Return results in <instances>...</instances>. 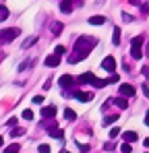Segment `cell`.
<instances>
[{
  "instance_id": "6da1fadb",
  "label": "cell",
  "mask_w": 149,
  "mask_h": 153,
  "mask_svg": "<svg viewBox=\"0 0 149 153\" xmlns=\"http://www.w3.org/2000/svg\"><path fill=\"white\" fill-rule=\"evenodd\" d=\"M98 46V39L95 37H89V35H81L77 42H74V48H73V54H71V58H69V62L71 64H77V62H81V60H85L91 50Z\"/></svg>"
},
{
  "instance_id": "7a4b0ae2",
  "label": "cell",
  "mask_w": 149,
  "mask_h": 153,
  "mask_svg": "<svg viewBox=\"0 0 149 153\" xmlns=\"http://www.w3.org/2000/svg\"><path fill=\"white\" fill-rule=\"evenodd\" d=\"M19 33H21V31H19L17 27H8V29H2V31H0V42H2V44H8V42H13V39H15V37H17Z\"/></svg>"
},
{
  "instance_id": "3957f363",
  "label": "cell",
  "mask_w": 149,
  "mask_h": 153,
  "mask_svg": "<svg viewBox=\"0 0 149 153\" xmlns=\"http://www.w3.org/2000/svg\"><path fill=\"white\" fill-rule=\"evenodd\" d=\"M141 46H143V37L141 35H137L135 39H133V44H130V56L133 58H143V54H141Z\"/></svg>"
},
{
  "instance_id": "277c9868",
  "label": "cell",
  "mask_w": 149,
  "mask_h": 153,
  "mask_svg": "<svg viewBox=\"0 0 149 153\" xmlns=\"http://www.w3.org/2000/svg\"><path fill=\"white\" fill-rule=\"evenodd\" d=\"M101 68H104V71H108L110 75H114V71H116V60H114L112 56H106V58H104V62H101Z\"/></svg>"
},
{
  "instance_id": "5b68a950",
  "label": "cell",
  "mask_w": 149,
  "mask_h": 153,
  "mask_svg": "<svg viewBox=\"0 0 149 153\" xmlns=\"http://www.w3.org/2000/svg\"><path fill=\"white\" fill-rule=\"evenodd\" d=\"M58 83H60V87H62V89H71L74 83H77V79H74L73 75H62L60 79H58Z\"/></svg>"
},
{
  "instance_id": "8992f818",
  "label": "cell",
  "mask_w": 149,
  "mask_h": 153,
  "mask_svg": "<svg viewBox=\"0 0 149 153\" xmlns=\"http://www.w3.org/2000/svg\"><path fill=\"white\" fill-rule=\"evenodd\" d=\"M118 91H120V95H122V97H133V95H135V87H133V85H128V83H122Z\"/></svg>"
},
{
  "instance_id": "52a82bcc",
  "label": "cell",
  "mask_w": 149,
  "mask_h": 153,
  "mask_svg": "<svg viewBox=\"0 0 149 153\" xmlns=\"http://www.w3.org/2000/svg\"><path fill=\"white\" fill-rule=\"evenodd\" d=\"M73 4H74V0H62V2H60V13L71 15V13H73Z\"/></svg>"
},
{
  "instance_id": "ba28073f",
  "label": "cell",
  "mask_w": 149,
  "mask_h": 153,
  "mask_svg": "<svg viewBox=\"0 0 149 153\" xmlns=\"http://www.w3.org/2000/svg\"><path fill=\"white\" fill-rule=\"evenodd\" d=\"M42 116H44V120H52V118L56 116V108H54V105L42 108Z\"/></svg>"
},
{
  "instance_id": "9c48e42d",
  "label": "cell",
  "mask_w": 149,
  "mask_h": 153,
  "mask_svg": "<svg viewBox=\"0 0 149 153\" xmlns=\"http://www.w3.org/2000/svg\"><path fill=\"white\" fill-rule=\"evenodd\" d=\"M60 64V58L56 56V54H52V56H46V66H50V68H56Z\"/></svg>"
},
{
  "instance_id": "30bf717a",
  "label": "cell",
  "mask_w": 149,
  "mask_h": 153,
  "mask_svg": "<svg viewBox=\"0 0 149 153\" xmlns=\"http://www.w3.org/2000/svg\"><path fill=\"white\" fill-rule=\"evenodd\" d=\"M122 139H124V143H133V141L139 139V134L135 130H126V132H122Z\"/></svg>"
},
{
  "instance_id": "8fae6325",
  "label": "cell",
  "mask_w": 149,
  "mask_h": 153,
  "mask_svg": "<svg viewBox=\"0 0 149 153\" xmlns=\"http://www.w3.org/2000/svg\"><path fill=\"white\" fill-rule=\"evenodd\" d=\"M93 73H83V75L79 76V79H77V83H79V85H85V83H91V81H93Z\"/></svg>"
},
{
  "instance_id": "7c38bea8",
  "label": "cell",
  "mask_w": 149,
  "mask_h": 153,
  "mask_svg": "<svg viewBox=\"0 0 149 153\" xmlns=\"http://www.w3.org/2000/svg\"><path fill=\"white\" fill-rule=\"evenodd\" d=\"M73 95L79 100V102H89V100H93V93H83V91H77V93H73Z\"/></svg>"
},
{
  "instance_id": "4fadbf2b",
  "label": "cell",
  "mask_w": 149,
  "mask_h": 153,
  "mask_svg": "<svg viewBox=\"0 0 149 153\" xmlns=\"http://www.w3.org/2000/svg\"><path fill=\"white\" fill-rule=\"evenodd\" d=\"M104 23H106V17H101V15L89 17V25H104Z\"/></svg>"
},
{
  "instance_id": "5bb4252c",
  "label": "cell",
  "mask_w": 149,
  "mask_h": 153,
  "mask_svg": "<svg viewBox=\"0 0 149 153\" xmlns=\"http://www.w3.org/2000/svg\"><path fill=\"white\" fill-rule=\"evenodd\" d=\"M91 85H93L95 89H101V87H106V85H108V81H106V79H98V76H93Z\"/></svg>"
},
{
  "instance_id": "9a60e30c",
  "label": "cell",
  "mask_w": 149,
  "mask_h": 153,
  "mask_svg": "<svg viewBox=\"0 0 149 153\" xmlns=\"http://www.w3.org/2000/svg\"><path fill=\"white\" fill-rule=\"evenodd\" d=\"M112 44L118 46L120 44V27H114V33H112Z\"/></svg>"
},
{
  "instance_id": "2e32d148",
  "label": "cell",
  "mask_w": 149,
  "mask_h": 153,
  "mask_svg": "<svg viewBox=\"0 0 149 153\" xmlns=\"http://www.w3.org/2000/svg\"><path fill=\"white\" fill-rule=\"evenodd\" d=\"M50 137H54V139H64V130H62V128H54V130H50Z\"/></svg>"
},
{
  "instance_id": "e0dca14e",
  "label": "cell",
  "mask_w": 149,
  "mask_h": 153,
  "mask_svg": "<svg viewBox=\"0 0 149 153\" xmlns=\"http://www.w3.org/2000/svg\"><path fill=\"white\" fill-rule=\"evenodd\" d=\"M8 15H10V13H8V8H6L4 4H0V23H2V21H6V19H8Z\"/></svg>"
},
{
  "instance_id": "ac0fdd59",
  "label": "cell",
  "mask_w": 149,
  "mask_h": 153,
  "mask_svg": "<svg viewBox=\"0 0 149 153\" xmlns=\"http://www.w3.org/2000/svg\"><path fill=\"white\" fill-rule=\"evenodd\" d=\"M116 120H118V116H116V114L106 116V118H104V126H110V124H112V122H116Z\"/></svg>"
},
{
  "instance_id": "d6986e66",
  "label": "cell",
  "mask_w": 149,
  "mask_h": 153,
  "mask_svg": "<svg viewBox=\"0 0 149 153\" xmlns=\"http://www.w3.org/2000/svg\"><path fill=\"white\" fill-rule=\"evenodd\" d=\"M19 149H21L19 143H13V145H8V147L4 149V153H19Z\"/></svg>"
},
{
  "instance_id": "ffe728a7",
  "label": "cell",
  "mask_w": 149,
  "mask_h": 153,
  "mask_svg": "<svg viewBox=\"0 0 149 153\" xmlns=\"http://www.w3.org/2000/svg\"><path fill=\"white\" fill-rule=\"evenodd\" d=\"M64 118H66V120H71V122H73L74 118H77V114H74L73 110H71V108H66V110H64Z\"/></svg>"
},
{
  "instance_id": "44dd1931",
  "label": "cell",
  "mask_w": 149,
  "mask_h": 153,
  "mask_svg": "<svg viewBox=\"0 0 149 153\" xmlns=\"http://www.w3.org/2000/svg\"><path fill=\"white\" fill-rule=\"evenodd\" d=\"M50 29H52V33H54V35H58V33L62 31V23H58V21H56V23H52Z\"/></svg>"
},
{
  "instance_id": "7402d4cb",
  "label": "cell",
  "mask_w": 149,
  "mask_h": 153,
  "mask_svg": "<svg viewBox=\"0 0 149 153\" xmlns=\"http://www.w3.org/2000/svg\"><path fill=\"white\" fill-rule=\"evenodd\" d=\"M114 103H116V105H118V108H128V102H126V100H124V97H118V100H114Z\"/></svg>"
},
{
  "instance_id": "603a6c76",
  "label": "cell",
  "mask_w": 149,
  "mask_h": 153,
  "mask_svg": "<svg viewBox=\"0 0 149 153\" xmlns=\"http://www.w3.org/2000/svg\"><path fill=\"white\" fill-rule=\"evenodd\" d=\"M37 42V35H31V37H27V42L23 44V48H29V46H33Z\"/></svg>"
},
{
  "instance_id": "cb8c5ba5",
  "label": "cell",
  "mask_w": 149,
  "mask_h": 153,
  "mask_svg": "<svg viewBox=\"0 0 149 153\" xmlns=\"http://www.w3.org/2000/svg\"><path fill=\"white\" fill-rule=\"evenodd\" d=\"M54 54H56V56H64V54H66V48H64V46H56Z\"/></svg>"
},
{
  "instance_id": "d4e9b609",
  "label": "cell",
  "mask_w": 149,
  "mask_h": 153,
  "mask_svg": "<svg viewBox=\"0 0 149 153\" xmlns=\"http://www.w3.org/2000/svg\"><path fill=\"white\" fill-rule=\"evenodd\" d=\"M25 130L23 128H10V137H21Z\"/></svg>"
},
{
  "instance_id": "484cf974",
  "label": "cell",
  "mask_w": 149,
  "mask_h": 153,
  "mask_svg": "<svg viewBox=\"0 0 149 153\" xmlns=\"http://www.w3.org/2000/svg\"><path fill=\"white\" fill-rule=\"evenodd\" d=\"M122 21H124V23H133V21H135V17H133V15H128V13H122Z\"/></svg>"
},
{
  "instance_id": "4316f807",
  "label": "cell",
  "mask_w": 149,
  "mask_h": 153,
  "mask_svg": "<svg viewBox=\"0 0 149 153\" xmlns=\"http://www.w3.org/2000/svg\"><path fill=\"white\" fill-rule=\"evenodd\" d=\"M120 149H122V153H130V151H133V145H130V143H122Z\"/></svg>"
},
{
  "instance_id": "83f0119b",
  "label": "cell",
  "mask_w": 149,
  "mask_h": 153,
  "mask_svg": "<svg viewBox=\"0 0 149 153\" xmlns=\"http://www.w3.org/2000/svg\"><path fill=\"white\" fill-rule=\"evenodd\" d=\"M118 134H120V128H118V126L110 128V139H114V137H118Z\"/></svg>"
},
{
  "instance_id": "f1b7e54d",
  "label": "cell",
  "mask_w": 149,
  "mask_h": 153,
  "mask_svg": "<svg viewBox=\"0 0 149 153\" xmlns=\"http://www.w3.org/2000/svg\"><path fill=\"white\" fill-rule=\"evenodd\" d=\"M23 118L25 120H33V112L31 110H23Z\"/></svg>"
},
{
  "instance_id": "f546056e",
  "label": "cell",
  "mask_w": 149,
  "mask_h": 153,
  "mask_svg": "<svg viewBox=\"0 0 149 153\" xmlns=\"http://www.w3.org/2000/svg\"><path fill=\"white\" fill-rule=\"evenodd\" d=\"M118 79H120L118 75H110L108 79H106V81H108V83H118Z\"/></svg>"
},
{
  "instance_id": "4dcf8cb0",
  "label": "cell",
  "mask_w": 149,
  "mask_h": 153,
  "mask_svg": "<svg viewBox=\"0 0 149 153\" xmlns=\"http://www.w3.org/2000/svg\"><path fill=\"white\" fill-rule=\"evenodd\" d=\"M114 147H116V143H106V145H104L106 151H114Z\"/></svg>"
},
{
  "instance_id": "1f68e13d",
  "label": "cell",
  "mask_w": 149,
  "mask_h": 153,
  "mask_svg": "<svg viewBox=\"0 0 149 153\" xmlns=\"http://www.w3.org/2000/svg\"><path fill=\"white\" fill-rule=\"evenodd\" d=\"M37 151H39V153H50V147H48V145H39Z\"/></svg>"
},
{
  "instance_id": "d6a6232c",
  "label": "cell",
  "mask_w": 149,
  "mask_h": 153,
  "mask_svg": "<svg viewBox=\"0 0 149 153\" xmlns=\"http://www.w3.org/2000/svg\"><path fill=\"white\" fill-rule=\"evenodd\" d=\"M141 75H143V76L149 81V66H143V68H141Z\"/></svg>"
},
{
  "instance_id": "836d02e7",
  "label": "cell",
  "mask_w": 149,
  "mask_h": 153,
  "mask_svg": "<svg viewBox=\"0 0 149 153\" xmlns=\"http://www.w3.org/2000/svg\"><path fill=\"white\" fill-rule=\"evenodd\" d=\"M33 103H37V105L44 103V97H42V95H35V97H33Z\"/></svg>"
},
{
  "instance_id": "e575fe53",
  "label": "cell",
  "mask_w": 149,
  "mask_h": 153,
  "mask_svg": "<svg viewBox=\"0 0 149 153\" xmlns=\"http://www.w3.org/2000/svg\"><path fill=\"white\" fill-rule=\"evenodd\" d=\"M141 91L145 93V97H149V85H145V83H143V87H141Z\"/></svg>"
},
{
  "instance_id": "d590c367",
  "label": "cell",
  "mask_w": 149,
  "mask_h": 153,
  "mask_svg": "<svg viewBox=\"0 0 149 153\" xmlns=\"http://www.w3.org/2000/svg\"><path fill=\"white\" fill-rule=\"evenodd\" d=\"M141 13H143V15H149V4H143V6H141Z\"/></svg>"
},
{
  "instance_id": "8d00e7d4",
  "label": "cell",
  "mask_w": 149,
  "mask_h": 153,
  "mask_svg": "<svg viewBox=\"0 0 149 153\" xmlns=\"http://www.w3.org/2000/svg\"><path fill=\"white\" fill-rule=\"evenodd\" d=\"M15 124H17V118H15V116H13V118H10V120H8V126L13 128V126H15Z\"/></svg>"
},
{
  "instance_id": "74e56055",
  "label": "cell",
  "mask_w": 149,
  "mask_h": 153,
  "mask_svg": "<svg viewBox=\"0 0 149 153\" xmlns=\"http://www.w3.org/2000/svg\"><path fill=\"white\" fill-rule=\"evenodd\" d=\"M79 149H81L83 153H87V151H89V145H79Z\"/></svg>"
},
{
  "instance_id": "f35d334b",
  "label": "cell",
  "mask_w": 149,
  "mask_h": 153,
  "mask_svg": "<svg viewBox=\"0 0 149 153\" xmlns=\"http://www.w3.org/2000/svg\"><path fill=\"white\" fill-rule=\"evenodd\" d=\"M145 124H147V126H149V112H147V114H145Z\"/></svg>"
},
{
  "instance_id": "ab89813d",
  "label": "cell",
  "mask_w": 149,
  "mask_h": 153,
  "mask_svg": "<svg viewBox=\"0 0 149 153\" xmlns=\"http://www.w3.org/2000/svg\"><path fill=\"white\" fill-rule=\"evenodd\" d=\"M143 145H145V147H149V139H145V141H143Z\"/></svg>"
},
{
  "instance_id": "60d3db41",
  "label": "cell",
  "mask_w": 149,
  "mask_h": 153,
  "mask_svg": "<svg viewBox=\"0 0 149 153\" xmlns=\"http://www.w3.org/2000/svg\"><path fill=\"white\" fill-rule=\"evenodd\" d=\"M128 2H130V4H139V0H128Z\"/></svg>"
},
{
  "instance_id": "b9f144b4",
  "label": "cell",
  "mask_w": 149,
  "mask_h": 153,
  "mask_svg": "<svg viewBox=\"0 0 149 153\" xmlns=\"http://www.w3.org/2000/svg\"><path fill=\"white\" fill-rule=\"evenodd\" d=\"M0 147H2V137H0Z\"/></svg>"
},
{
  "instance_id": "7bdbcfd3",
  "label": "cell",
  "mask_w": 149,
  "mask_h": 153,
  "mask_svg": "<svg viewBox=\"0 0 149 153\" xmlns=\"http://www.w3.org/2000/svg\"><path fill=\"white\" fill-rule=\"evenodd\" d=\"M60 153H69V151H60Z\"/></svg>"
}]
</instances>
